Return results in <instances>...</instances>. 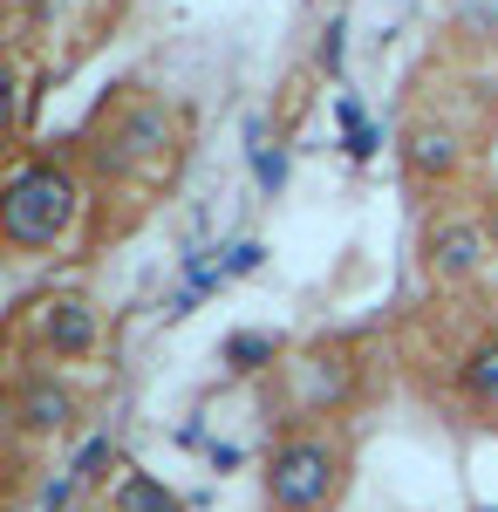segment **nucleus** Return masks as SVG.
I'll return each instance as SVG.
<instances>
[{
  "label": "nucleus",
  "instance_id": "f03ea898",
  "mask_svg": "<svg viewBox=\"0 0 498 512\" xmlns=\"http://www.w3.org/2000/svg\"><path fill=\"white\" fill-rule=\"evenodd\" d=\"M342 485V451L328 437H287L267 458V506L273 512H321Z\"/></svg>",
  "mask_w": 498,
  "mask_h": 512
},
{
  "label": "nucleus",
  "instance_id": "0eeeda50",
  "mask_svg": "<svg viewBox=\"0 0 498 512\" xmlns=\"http://www.w3.org/2000/svg\"><path fill=\"white\" fill-rule=\"evenodd\" d=\"M164 151H171V110L164 103H137L116 123V158L123 164H157Z\"/></svg>",
  "mask_w": 498,
  "mask_h": 512
},
{
  "label": "nucleus",
  "instance_id": "39448f33",
  "mask_svg": "<svg viewBox=\"0 0 498 512\" xmlns=\"http://www.w3.org/2000/svg\"><path fill=\"white\" fill-rule=\"evenodd\" d=\"M76 390L69 383H55V376H41V383H28V390L14 396V417H21V431L28 437H62L69 424H76Z\"/></svg>",
  "mask_w": 498,
  "mask_h": 512
},
{
  "label": "nucleus",
  "instance_id": "7ed1b4c3",
  "mask_svg": "<svg viewBox=\"0 0 498 512\" xmlns=\"http://www.w3.org/2000/svg\"><path fill=\"white\" fill-rule=\"evenodd\" d=\"M485 260H492V233L478 226V219H437L430 233H423V274L437 280V287H458V280H478L485 274Z\"/></svg>",
  "mask_w": 498,
  "mask_h": 512
},
{
  "label": "nucleus",
  "instance_id": "20e7f679",
  "mask_svg": "<svg viewBox=\"0 0 498 512\" xmlns=\"http://www.w3.org/2000/svg\"><path fill=\"white\" fill-rule=\"evenodd\" d=\"M35 328H41V342H48L55 355H89L96 335H103V321H96V308H89L82 294H48Z\"/></svg>",
  "mask_w": 498,
  "mask_h": 512
},
{
  "label": "nucleus",
  "instance_id": "9b49d317",
  "mask_svg": "<svg viewBox=\"0 0 498 512\" xmlns=\"http://www.w3.org/2000/svg\"><path fill=\"white\" fill-rule=\"evenodd\" d=\"M103 465H116V444H110V437H89V444L76 451V465H69V478L96 485V478H103Z\"/></svg>",
  "mask_w": 498,
  "mask_h": 512
},
{
  "label": "nucleus",
  "instance_id": "f257e3e1",
  "mask_svg": "<svg viewBox=\"0 0 498 512\" xmlns=\"http://www.w3.org/2000/svg\"><path fill=\"white\" fill-rule=\"evenodd\" d=\"M76 219H82V185L62 164H48V158L14 164V178H7V192H0V239H7L14 253H48V246H62V239L76 233Z\"/></svg>",
  "mask_w": 498,
  "mask_h": 512
},
{
  "label": "nucleus",
  "instance_id": "6e6552de",
  "mask_svg": "<svg viewBox=\"0 0 498 512\" xmlns=\"http://www.w3.org/2000/svg\"><path fill=\"white\" fill-rule=\"evenodd\" d=\"M458 383H464V396H471V403H478L485 417H498V335H485L478 349L464 355Z\"/></svg>",
  "mask_w": 498,
  "mask_h": 512
},
{
  "label": "nucleus",
  "instance_id": "9d476101",
  "mask_svg": "<svg viewBox=\"0 0 498 512\" xmlns=\"http://www.w3.org/2000/svg\"><path fill=\"white\" fill-rule=\"evenodd\" d=\"M273 355H280V342H273L267 328H239V335H226L219 362H226V369H239V376H253V369H267Z\"/></svg>",
  "mask_w": 498,
  "mask_h": 512
},
{
  "label": "nucleus",
  "instance_id": "1a4fd4ad",
  "mask_svg": "<svg viewBox=\"0 0 498 512\" xmlns=\"http://www.w3.org/2000/svg\"><path fill=\"white\" fill-rule=\"evenodd\" d=\"M110 512H185V506H178V492H164L151 472H123L110 485Z\"/></svg>",
  "mask_w": 498,
  "mask_h": 512
},
{
  "label": "nucleus",
  "instance_id": "ddd939ff",
  "mask_svg": "<svg viewBox=\"0 0 498 512\" xmlns=\"http://www.w3.org/2000/svg\"><path fill=\"white\" fill-rule=\"evenodd\" d=\"M485 512H492V506H485Z\"/></svg>",
  "mask_w": 498,
  "mask_h": 512
},
{
  "label": "nucleus",
  "instance_id": "423d86ee",
  "mask_svg": "<svg viewBox=\"0 0 498 512\" xmlns=\"http://www.w3.org/2000/svg\"><path fill=\"white\" fill-rule=\"evenodd\" d=\"M403 164H410L417 178H451V171L464 164L458 130H451V123H430V117H417L410 130H403Z\"/></svg>",
  "mask_w": 498,
  "mask_h": 512
},
{
  "label": "nucleus",
  "instance_id": "f8f14e48",
  "mask_svg": "<svg viewBox=\"0 0 498 512\" xmlns=\"http://www.w3.org/2000/svg\"><path fill=\"white\" fill-rule=\"evenodd\" d=\"M260 260H267V246H260V239H246V246H232V260H226V280H239V274H260Z\"/></svg>",
  "mask_w": 498,
  "mask_h": 512
}]
</instances>
